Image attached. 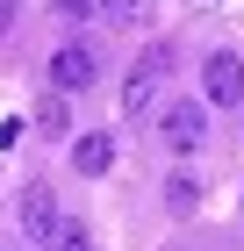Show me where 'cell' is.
Segmentation results:
<instances>
[{
	"mask_svg": "<svg viewBox=\"0 0 244 251\" xmlns=\"http://www.w3.org/2000/svg\"><path fill=\"white\" fill-rule=\"evenodd\" d=\"M165 72H172V43H151L144 58L130 65V79H122V115H151V108H158Z\"/></svg>",
	"mask_w": 244,
	"mask_h": 251,
	"instance_id": "obj_1",
	"label": "cell"
},
{
	"mask_svg": "<svg viewBox=\"0 0 244 251\" xmlns=\"http://www.w3.org/2000/svg\"><path fill=\"white\" fill-rule=\"evenodd\" d=\"M158 144L172 158H194L208 144V100H172L165 115H158Z\"/></svg>",
	"mask_w": 244,
	"mask_h": 251,
	"instance_id": "obj_2",
	"label": "cell"
},
{
	"mask_svg": "<svg viewBox=\"0 0 244 251\" xmlns=\"http://www.w3.org/2000/svg\"><path fill=\"white\" fill-rule=\"evenodd\" d=\"M43 72H51V86H57V94H86V86L101 79V50H94V43H57Z\"/></svg>",
	"mask_w": 244,
	"mask_h": 251,
	"instance_id": "obj_3",
	"label": "cell"
},
{
	"mask_svg": "<svg viewBox=\"0 0 244 251\" xmlns=\"http://www.w3.org/2000/svg\"><path fill=\"white\" fill-rule=\"evenodd\" d=\"M201 100H208V108H244V58H237V50H208Z\"/></svg>",
	"mask_w": 244,
	"mask_h": 251,
	"instance_id": "obj_4",
	"label": "cell"
},
{
	"mask_svg": "<svg viewBox=\"0 0 244 251\" xmlns=\"http://www.w3.org/2000/svg\"><path fill=\"white\" fill-rule=\"evenodd\" d=\"M15 215H22V230H29V244H43V237L57 230V201H51V187H43V179H29V187L15 194Z\"/></svg>",
	"mask_w": 244,
	"mask_h": 251,
	"instance_id": "obj_5",
	"label": "cell"
},
{
	"mask_svg": "<svg viewBox=\"0 0 244 251\" xmlns=\"http://www.w3.org/2000/svg\"><path fill=\"white\" fill-rule=\"evenodd\" d=\"M108 165H115V136H108V129L72 136V173H79V179H101Z\"/></svg>",
	"mask_w": 244,
	"mask_h": 251,
	"instance_id": "obj_6",
	"label": "cell"
},
{
	"mask_svg": "<svg viewBox=\"0 0 244 251\" xmlns=\"http://www.w3.org/2000/svg\"><path fill=\"white\" fill-rule=\"evenodd\" d=\"M29 122H36L43 144H65V136H72V108H65V94H57V86L36 94V115H29Z\"/></svg>",
	"mask_w": 244,
	"mask_h": 251,
	"instance_id": "obj_7",
	"label": "cell"
},
{
	"mask_svg": "<svg viewBox=\"0 0 244 251\" xmlns=\"http://www.w3.org/2000/svg\"><path fill=\"white\" fill-rule=\"evenodd\" d=\"M43 251H94V230H86L79 215H57V230L43 237Z\"/></svg>",
	"mask_w": 244,
	"mask_h": 251,
	"instance_id": "obj_8",
	"label": "cell"
},
{
	"mask_svg": "<svg viewBox=\"0 0 244 251\" xmlns=\"http://www.w3.org/2000/svg\"><path fill=\"white\" fill-rule=\"evenodd\" d=\"M165 208L172 215H194V208H201V179H194V173H172L165 179Z\"/></svg>",
	"mask_w": 244,
	"mask_h": 251,
	"instance_id": "obj_9",
	"label": "cell"
},
{
	"mask_svg": "<svg viewBox=\"0 0 244 251\" xmlns=\"http://www.w3.org/2000/svg\"><path fill=\"white\" fill-rule=\"evenodd\" d=\"M94 15L115 22V29H136V22L151 15V0H94Z\"/></svg>",
	"mask_w": 244,
	"mask_h": 251,
	"instance_id": "obj_10",
	"label": "cell"
},
{
	"mask_svg": "<svg viewBox=\"0 0 244 251\" xmlns=\"http://www.w3.org/2000/svg\"><path fill=\"white\" fill-rule=\"evenodd\" d=\"M22 129H29L22 115H7V122H0V151H15V144H22Z\"/></svg>",
	"mask_w": 244,
	"mask_h": 251,
	"instance_id": "obj_11",
	"label": "cell"
},
{
	"mask_svg": "<svg viewBox=\"0 0 244 251\" xmlns=\"http://www.w3.org/2000/svg\"><path fill=\"white\" fill-rule=\"evenodd\" d=\"M57 15H65V22H79V15H94V0H57Z\"/></svg>",
	"mask_w": 244,
	"mask_h": 251,
	"instance_id": "obj_12",
	"label": "cell"
},
{
	"mask_svg": "<svg viewBox=\"0 0 244 251\" xmlns=\"http://www.w3.org/2000/svg\"><path fill=\"white\" fill-rule=\"evenodd\" d=\"M15 15H22V0H0V36L15 29Z\"/></svg>",
	"mask_w": 244,
	"mask_h": 251,
	"instance_id": "obj_13",
	"label": "cell"
},
{
	"mask_svg": "<svg viewBox=\"0 0 244 251\" xmlns=\"http://www.w3.org/2000/svg\"><path fill=\"white\" fill-rule=\"evenodd\" d=\"M187 7H230V0H187Z\"/></svg>",
	"mask_w": 244,
	"mask_h": 251,
	"instance_id": "obj_14",
	"label": "cell"
},
{
	"mask_svg": "<svg viewBox=\"0 0 244 251\" xmlns=\"http://www.w3.org/2000/svg\"><path fill=\"white\" fill-rule=\"evenodd\" d=\"M0 251H22V244H15V237H0Z\"/></svg>",
	"mask_w": 244,
	"mask_h": 251,
	"instance_id": "obj_15",
	"label": "cell"
}]
</instances>
